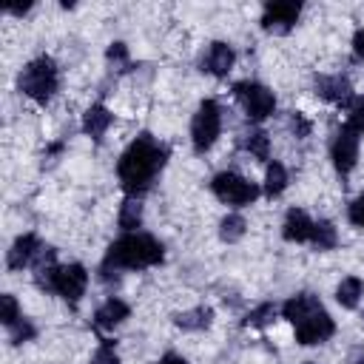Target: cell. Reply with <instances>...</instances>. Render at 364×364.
I'll return each mask as SVG.
<instances>
[{"label": "cell", "mask_w": 364, "mask_h": 364, "mask_svg": "<svg viewBox=\"0 0 364 364\" xmlns=\"http://www.w3.org/2000/svg\"><path fill=\"white\" fill-rule=\"evenodd\" d=\"M165 156L168 151L151 136V134H142L136 136L125 154L119 156V182L128 193H142L151 188L156 171L165 165Z\"/></svg>", "instance_id": "1"}, {"label": "cell", "mask_w": 364, "mask_h": 364, "mask_svg": "<svg viewBox=\"0 0 364 364\" xmlns=\"http://www.w3.org/2000/svg\"><path fill=\"white\" fill-rule=\"evenodd\" d=\"M156 262H162V245L148 233H128L108 247L102 273L111 267H148Z\"/></svg>", "instance_id": "2"}, {"label": "cell", "mask_w": 364, "mask_h": 364, "mask_svg": "<svg viewBox=\"0 0 364 364\" xmlns=\"http://www.w3.org/2000/svg\"><path fill=\"white\" fill-rule=\"evenodd\" d=\"M85 282H88V273L82 264H65V267H40L37 270V284L46 287V290H54L60 293L63 299L68 301H77L85 290Z\"/></svg>", "instance_id": "3"}, {"label": "cell", "mask_w": 364, "mask_h": 364, "mask_svg": "<svg viewBox=\"0 0 364 364\" xmlns=\"http://www.w3.org/2000/svg\"><path fill=\"white\" fill-rule=\"evenodd\" d=\"M20 91L28 94L37 102L51 100V94L57 91V65H54V60L51 57L31 60L20 74Z\"/></svg>", "instance_id": "4"}, {"label": "cell", "mask_w": 364, "mask_h": 364, "mask_svg": "<svg viewBox=\"0 0 364 364\" xmlns=\"http://www.w3.org/2000/svg\"><path fill=\"white\" fill-rule=\"evenodd\" d=\"M222 131V114H219V105L213 100H205L191 122V139H193V148L196 151H208L216 136Z\"/></svg>", "instance_id": "5"}, {"label": "cell", "mask_w": 364, "mask_h": 364, "mask_svg": "<svg viewBox=\"0 0 364 364\" xmlns=\"http://www.w3.org/2000/svg\"><path fill=\"white\" fill-rule=\"evenodd\" d=\"M210 188H213V193H216L222 202L236 205V208H239V205H250V202L259 196V188H256L253 182H247L245 176L230 173V171L216 173L213 182H210Z\"/></svg>", "instance_id": "6"}, {"label": "cell", "mask_w": 364, "mask_h": 364, "mask_svg": "<svg viewBox=\"0 0 364 364\" xmlns=\"http://www.w3.org/2000/svg\"><path fill=\"white\" fill-rule=\"evenodd\" d=\"M233 94H236V100L242 102V108L247 111L250 119H264L276 108L273 94L264 85H259V82H247V80L245 82H236L233 85Z\"/></svg>", "instance_id": "7"}, {"label": "cell", "mask_w": 364, "mask_h": 364, "mask_svg": "<svg viewBox=\"0 0 364 364\" xmlns=\"http://www.w3.org/2000/svg\"><path fill=\"white\" fill-rule=\"evenodd\" d=\"M333 330H336L333 318L324 313V307H318L316 313H310L307 318H301L296 324V338L301 344H321V341H327L333 336Z\"/></svg>", "instance_id": "8"}, {"label": "cell", "mask_w": 364, "mask_h": 364, "mask_svg": "<svg viewBox=\"0 0 364 364\" xmlns=\"http://www.w3.org/2000/svg\"><path fill=\"white\" fill-rule=\"evenodd\" d=\"M301 14V6L299 3H267L264 6V14H262V28L264 31H276V34H284L296 26Z\"/></svg>", "instance_id": "9"}, {"label": "cell", "mask_w": 364, "mask_h": 364, "mask_svg": "<svg viewBox=\"0 0 364 364\" xmlns=\"http://www.w3.org/2000/svg\"><path fill=\"white\" fill-rule=\"evenodd\" d=\"M330 154H333V165H336L341 173H350L353 165H355V159H358V134L344 125V128L336 134Z\"/></svg>", "instance_id": "10"}, {"label": "cell", "mask_w": 364, "mask_h": 364, "mask_svg": "<svg viewBox=\"0 0 364 364\" xmlns=\"http://www.w3.org/2000/svg\"><path fill=\"white\" fill-rule=\"evenodd\" d=\"M40 250H43V245H40V239H37L34 233L20 236V239L11 245V250H9V267H11V270H20V267L37 262Z\"/></svg>", "instance_id": "11"}, {"label": "cell", "mask_w": 364, "mask_h": 364, "mask_svg": "<svg viewBox=\"0 0 364 364\" xmlns=\"http://www.w3.org/2000/svg\"><path fill=\"white\" fill-rule=\"evenodd\" d=\"M313 219L304 213V210H287V216H284V239L287 242H307L310 236H313Z\"/></svg>", "instance_id": "12"}, {"label": "cell", "mask_w": 364, "mask_h": 364, "mask_svg": "<svg viewBox=\"0 0 364 364\" xmlns=\"http://www.w3.org/2000/svg\"><path fill=\"white\" fill-rule=\"evenodd\" d=\"M318 307H321V304H318V299H316V296L301 293V296L287 299V301H284V307H282V313H284V318H287V321L299 324L301 318H307V316H310V313H316Z\"/></svg>", "instance_id": "13"}, {"label": "cell", "mask_w": 364, "mask_h": 364, "mask_svg": "<svg viewBox=\"0 0 364 364\" xmlns=\"http://www.w3.org/2000/svg\"><path fill=\"white\" fill-rule=\"evenodd\" d=\"M125 318H128V304L119 301V299H108V301L94 313V324L102 327V330H111V327H117V324L125 321Z\"/></svg>", "instance_id": "14"}, {"label": "cell", "mask_w": 364, "mask_h": 364, "mask_svg": "<svg viewBox=\"0 0 364 364\" xmlns=\"http://www.w3.org/2000/svg\"><path fill=\"white\" fill-rule=\"evenodd\" d=\"M205 65H208L210 74L225 77V74L230 71V65H233V51H230V46H225V43H213L210 51H208V57H205Z\"/></svg>", "instance_id": "15"}, {"label": "cell", "mask_w": 364, "mask_h": 364, "mask_svg": "<svg viewBox=\"0 0 364 364\" xmlns=\"http://www.w3.org/2000/svg\"><path fill=\"white\" fill-rule=\"evenodd\" d=\"M316 88L324 100H333V102H347L350 100V82L344 77H318Z\"/></svg>", "instance_id": "16"}, {"label": "cell", "mask_w": 364, "mask_h": 364, "mask_svg": "<svg viewBox=\"0 0 364 364\" xmlns=\"http://www.w3.org/2000/svg\"><path fill=\"white\" fill-rule=\"evenodd\" d=\"M108 125H111V114H108V108H102V105H91V108L85 111L82 128H85V134H91L94 139H100V136L105 134Z\"/></svg>", "instance_id": "17"}, {"label": "cell", "mask_w": 364, "mask_h": 364, "mask_svg": "<svg viewBox=\"0 0 364 364\" xmlns=\"http://www.w3.org/2000/svg\"><path fill=\"white\" fill-rule=\"evenodd\" d=\"M210 318H213L210 307H193V310L179 313L173 321H176L182 330H202V327H208V324H210Z\"/></svg>", "instance_id": "18"}, {"label": "cell", "mask_w": 364, "mask_h": 364, "mask_svg": "<svg viewBox=\"0 0 364 364\" xmlns=\"http://www.w3.org/2000/svg\"><path fill=\"white\" fill-rule=\"evenodd\" d=\"M361 293H364L361 279L347 276V279H341V284H338V290H336V299H338V304H341V307H355Z\"/></svg>", "instance_id": "19"}, {"label": "cell", "mask_w": 364, "mask_h": 364, "mask_svg": "<svg viewBox=\"0 0 364 364\" xmlns=\"http://www.w3.org/2000/svg\"><path fill=\"white\" fill-rule=\"evenodd\" d=\"M287 188V171L282 162H270L267 165V173H264V191L270 196H279L282 191Z\"/></svg>", "instance_id": "20"}, {"label": "cell", "mask_w": 364, "mask_h": 364, "mask_svg": "<svg viewBox=\"0 0 364 364\" xmlns=\"http://www.w3.org/2000/svg\"><path fill=\"white\" fill-rule=\"evenodd\" d=\"M139 222H142V208H139V202H136V199H125V202H122V210H119V228L136 230Z\"/></svg>", "instance_id": "21"}, {"label": "cell", "mask_w": 364, "mask_h": 364, "mask_svg": "<svg viewBox=\"0 0 364 364\" xmlns=\"http://www.w3.org/2000/svg\"><path fill=\"white\" fill-rule=\"evenodd\" d=\"M310 242H313L318 250H330V247H336V228H333L330 222H316V225H313V236H310Z\"/></svg>", "instance_id": "22"}, {"label": "cell", "mask_w": 364, "mask_h": 364, "mask_svg": "<svg viewBox=\"0 0 364 364\" xmlns=\"http://www.w3.org/2000/svg\"><path fill=\"white\" fill-rule=\"evenodd\" d=\"M222 239L225 242H239L242 236H245V219L242 216H236V213H230V216H225L222 219Z\"/></svg>", "instance_id": "23"}, {"label": "cell", "mask_w": 364, "mask_h": 364, "mask_svg": "<svg viewBox=\"0 0 364 364\" xmlns=\"http://www.w3.org/2000/svg\"><path fill=\"white\" fill-rule=\"evenodd\" d=\"M245 148H247L253 156H259V159H267V134H264V131H253V134H247V139H245Z\"/></svg>", "instance_id": "24"}, {"label": "cell", "mask_w": 364, "mask_h": 364, "mask_svg": "<svg viewBox=\"0 0 364 364\" xmlns=\"http://www.w3.org/2000/svg\"><path fill=\"white\" fill-rule=\"evenodd\" d=\"M347 128L355 131V134H364V97L353 102L350 117H347Z\"/></svg>", "instance_id": "25"}, {"label": "cell", "mask_w": 364, "mask_h": 364, "mask_svg": "<svg viewBox=\"0 0 364 364\" xmlns=\"http://www.w3.org/2000/svg\"><path fill=\"white\" fill-rule=\"evenodd\" d=\"M273 316H276V307H273V304H262L259 310H253V313L247 316V324H250V327H264Z\"/></svg>", "instance_id": "26"}, {"label": "cell", "mask_w": 364, "mask_h": 364, "mask_svg": "<svg viewBox=\"0 0 364 364\" xmlns=\"http://www.w3.org/2000/svg\"><path fill=\"white\" fill-rule=\"evenodd\" d=\"M9 333H11V341L20 344V341H28V338L34 336V327H31L26 318H17V321L9 327Z\"/></svg>", "instance_id": "27"}, {"label": "cell", "mask_w": 364, "mask_h": 364, "mask_svg": "<svg viewBox=\"0 0 364 364\" xmlns=\"http://www.w3.org/2000/svg\"><path fill=\"white\" fill-rule=\"evenodd\" d=\"M0 304H3V316H0V318H3L6 327H11V324L20 318V316H17V301H14V296L6 293V296L0 299Z\"/></svg>", "instance_id": "28"}, {"label": "cell", "mask_w": 364, "mask_h": 364, "mask_svg": "<svg viewBox=\"0 0 364 364\" xmlns=\"http://www.w3.org/2000/svg\"><path fill=\"white\" fill-rule=\"evenodd\" d=\"M94 364H119V358H117V353H114V341H108V338H105V341L100 344Z\"/></svg>", "instance_id": "29"}, {"label": "cell", "mask_w": 364, "mask_h": 364, "mask_svg": "<svg viewBox=\"0 0 364 364\" xmlns=\"http://www.w3.org/2000/svg\"><path fill=\"white\" fill-rule=\"evenodd\" d=\"M350 222L358 225V228H364V193L350 205Z\"/></svg>", "instance_id": "30"}, {"label": "cell", "mask_w": 364, "mask_h": 364, "mask_svg": "<svg viewBox=\"0 0 364 364\" xmlns=\"http://www.w3.org/2000/svg\"><path fill=\"white\" fill-rule=\"evenodd\" d=\"M293 131H296L299 136H304V134H310V122H307L301 114H293Z\"/></svg>", "instance_id": "31"}, {"label": "cell", "mask_w": 364, "mask_h": 364, "mask_svg": "<svg viewBox=\"0 0 364 364\" xmlns=\"http://www.w3.org/2000/svg\"><path fill=\"white\" fill-rule=\"evenodd\" d=\"M108 60H125V46L122 43H114L108 48Z\"/></svg>", "instance_id": "32"}, {"label": "cell", "mask_w": 364, "mask_h": 364, "mask_svg": "<svg viewBox=\"0 0 364 364\" xmlns=\"http://www.w3.org/2000/svg\"><path fill=\"white\" fill-rule=\"evenodd\" d=\"M353 48H355V54H358V57H364V28H361V31H355V37H353Z\"/></svg>", "instance_id": "33"}, {"label": "cell", "mask_w": 364, "mask_h": 364, "mask_svg": "<svg viewBox=\"0 0 364 364\" xmlns=\"http://www.w3.org/2000/svg\"><path fill=\"white\" fill-rule=\"evenodd\" d=\"M159 364H188L182 355H176V353H168V355H162L159 358Z\"/></svg>", "instance_id": "34"}]
</instances>
